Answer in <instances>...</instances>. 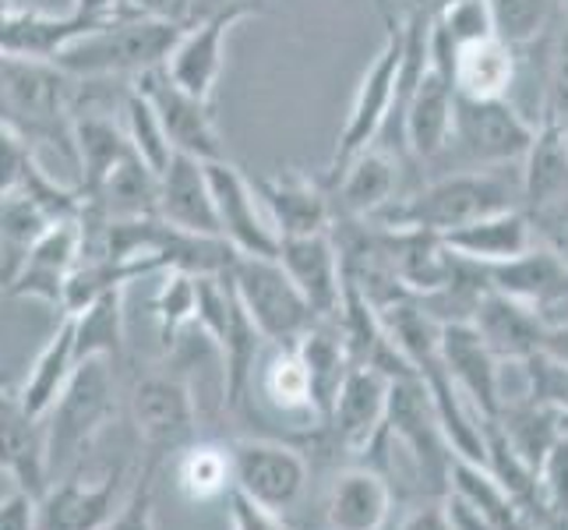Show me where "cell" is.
Masks as SVG:
<instances>
[{
  "mask_svg": "<svg viewBox=\"0 0 568 530\" xmlns=\"http://www.w3.org/2000/svg\"><path fill=\"white\" fill-rule=\"evenodd\" d=\"M128 8L134 14H145V18H160V22L170 26H187V14H191V0H128Z\"/></svg>",
  "mask_w": 568,
  "mask_h": 530,
  "instance_id": "cell-48",
  "label": "cell"
},
{
  "mask_svg": "<svg viewBox=\"0 0 568 530\" xmlns=\"http://www.w3.org/2000/svg\"><path fill=\"white\" fill-rule=\"evenodd\" d=\"M0 530H36V499L18 488L0 499Z\"/></svg>",
  "mask_w": 568,
  "mask_h": 530,
  "instance_id": "cell-47",
  "label": "cell"
},
{
  "mask_svg": "<svg viewBox=\"0 0 568 530\" xmlns=\"http://www.w3.org/2000/svg\"><path fill=\"white\" fill-rule=\"evenodd\" d=\"M399 530H453V523H448L442 502H424L417 509H409Z\"/></svg>",
  "mask_w": 568,
  "mask_h": 530,
  "instance_id": "cell-50",
  "label": "cell"
},
{
  "mask_svg": "<svg viewBox=\"0 0 568 530\" xmlns=\"http://www.w3.org/2000/svg\"><path fill=\"white\" fill-rule=\"evenodd\" d=\"M558 11H561V14L568 18V0H558Z\"/></svg>",
  "mask_w": 568,
  "mask_h": 530,
  "instance_id": "cell-53",
  "label": "cell"
},
{
  "mask_svg": "<svg viewBox=\"0 0 568 530\" xmlns=\"http://www.w3.org/2000/svg\"><path fill=\"white\" fill-rule=\"evenodd\" d=\"M131 86L139 89L149 107L160 117V124L166 131V139L173 146V152L194 156V160L212 163V160H226V149L220 131H215V121L209 113L205 100H194L191 92H184L181 86L170 82V74L160 68H149L139 78H131Z\"/></svg>",
  "mask_w": 568,
  "mask_h": 530,
  "instance_id": "cell-11",
  "label": "cell"
},
{
  "mask_svg": "<svg viewBox=\"0 0 568 530\" xmlns=\"http://www.w3.org/2000/svg\"><path fill=\"white\" fill-rule=\"evenodd\" d=\"M226 449L233 463V492L283 517L301 502L307 488V460L301 449L272 439H237Z\"/></svg>",
  "mask_w": 568,
  "mask_h": 530,
  "instance_id": "cell-9",
  "label": "cell"
},
{
  "mask_svg": "<svg viewBox=\"0 0 568 530\" xmlns=\"http://www.w3.org/2000/svg\"><path fill=\"white\" fill-rule=\"evenodd\" d=\"M95 26L78 18L74 11L57 18L29 4H18V0H0V53L53 61L68 43H74L78 36H85Z\"/></svg>",
  "mask_w": 568,
  "mask_h": 530,
  "instance_id": "cell-26",
  "label": "cell"
},
{
  "mask_svg": "<svg viewBox=\"0 0 568 530\" xmlns=\"http://www.w3.org/2000/svg\"><path fill=\"white\" fill-rule=\"evenodd\" d=\"M480 272L487 287H495L505 298L530 308L544 322V329L568 322V269L537 241L523 254H516V259L487 266Z\"/></svg>",
  "mask_w": 568,
  "mask_h": 530,
  "instance_id": "cell-13",
  "label": "cell"
},
{
  "mask_svg": "<svg viewBox=\"0 0 568 530\" xmlns=\"http://www.w3.org/2000/svg\"><path fill=\"white\" fill-rule=\"evenodd\" d=\"M124 467L110 470L100 481L64 478L36 499V530H103L121 506Z\"/></svg>",
  "mask_w": 568,
  "mask_h": 530,
  "instance_id": "cell-21",
  "label": "cell"
},
{
  "mask_svg": "<svg viewBox=\"0 0 568 530\" xmlns=\"http://www.w3.org/2000/svg\"><path fill=\"white\" fill-rule=\"evenodd\" d=\"M194 326H199L202 337L220 350L223 400L237 410L254 382V364H258V350L265 340H262V332L254 329L226 272L199 277V311H194Z\"/></svg>",
  "mask_w": 568,
  "mask_h": 530,
  "instance_id": "cell-5",
  "label": "cell"
},
{
  "mask_svg": "<svg viewBox=\"0 0 568 530\" xmlns=\"http://www.w3.org/2000/svg\"><path fill=\"white\" fill-rule=\"evenodd\" d=\"M226 517H230V530H293L283 513L262 509L258 502H251L241 492L226 496Z\"/></svg>",
  "mask_w": 568,
  "mask_h": 530,
  "instance_id": "cell-45",
  "label": "cell"
},
{
  "mask_svg": "<svg viewBox=\"0 0 568 530\" xmlns=\"http://www.w3.org/2000/svg\"><path fill=\"white\" fill-rule=\"evenodd\" d=\"M215 220H220V238L237 254H258V259H276L280 233L272 230L268 216L262 212L258 194L251 188V177L241 173L230 160L205 163Z\"/></svg>",
  "mask_w": 568,
  "mask_h": 530,
  "instance_id": "cell-12",
  "label": "cell"
},
{
  "mask_svg": "<svg viewBox=\"0 0 568 530\" xmlns=\"http://www.w3.org/2000/svg\"><path fill=\"white\" fill-rule=\"evenodd\" d=\"M78 103V78L64 74L50 61L0 53V121L14 128L36 149V142L61 146L68 160L71 121Z\"/></svg>",
  "mask_w": 568,
  "mask_h": 530,
  "instance_id": "cell-2",
  "label": "cell"
},
{
  "mask_svg": "<svg viewBox=\"0 0 568 530\" xmlns=\"http://www.w3.org/2000/svg\"><path fill=\"white\" fill-rule=\"evenodd\" d=\"M519 206V177L508 181L505 170H456L427 181L414 194H396L385 209L364 223L385 230H424L448 233L501 209Z\"/></svg>",
  "mask_w": 568,
  "mask_h": 530,
  "instance_id": "cell-1",
  "label": "cell"
},
{
  "mask_svg": "<svg viewBox=\"0 0 568 530\" xmlns=\"http://www.w3.org/2000/svg\"><path fill=\"white\" fill-rule=\"evenodd\" d=\"M155 199H160V173L134 149L110 170V177L100 188L85 194V202L100 209L106 220H142V216H155Z\"/></svg>",
  "mask_w": 568,
  "mask_h": 530,
  "instance_id": "cell-31",
  "label": "cell"
},
{
  "mask_svg": "<svg viewBox=\"0 0 568 530\" xmlns=\"http://www.w3.org/2000/svg\"><path fill=\"white\" fill-rule=\"evenodd\" d=\"M491 29L513 50L534 47L558 26V0H487Z\"/></svg>",
  "mask_w": 568,
  "mask_h": 530,
  "instance_id": "cell-37",
  "label": "cell"
},
{
  "mask_svg": "<svg viewBox=\"0 0 568 530\" xmlns=\"http://www.w3.org/2000/svg\"><path fill=\"white\" fill-rule=\"evenodd\" d=\"M382 4H385V0H382ZM406 4L409 8H427V0H406Z\"/></svg>",
  "mask_w": 568,
  "mask_h": 530,
  "instance_id": "cell-52",
  "label": "cell"
},
{
  "mask_svg": "<svg viewBox=\"0 0 568 530\" xmlns=\"http://www.w3.org/2000/svg\"><path fill=\"white\" fill-rule=\"evenodd\" d=\"M392 517V488L371 467H346L328 484V530H385Z\"/></svg>",
  "mask_w": 568,
  "mask_h": 530,
  "instance_id": "cell-29",
  "label": "cell"
},
{
  "mask_svg": "<svg viewBox=\"0 0 568 530\" xmlns=\"http://www.w3.org/2000/svg\"><path fill=\"white\" fill-rule=\"evenodd\" d=\"M519 50H513L498 36H480L456 47L448 61H438L453 74L456 96L466 100H508L519 74ZM435 61V57H430Z\"/></svg>",
  "mask_w": 568,
  "mask_h": 530,
  "instance_id": "cell-24",
  "label": "cell"
},
{
  "mask_svg": "<svg viewBox=\"0 0 568 530\" xmlns=\"http://www.w3.org/2000/svg\"><path fill=\"white\" fill-rule=\"evenodd\" d=\"M276 262L290 277V283L301 290L307 308L315 311L318 322H336L343 304V254L336 244V233H297V238H280Z\"/></svg>",
  "mask_w": 568,
  "mask_h": 530,
  "instance_id": "cell-14",
  "label": "cell"
},
{
  "mask_svg": "<svg viewBox=\"0 0 568 530\" xmlns=\"http://www.w3.org/2000/svg\"><path fill=\"white\" fill-rule=\"evenodd\" d=\"M254 389H258L262 400L272 410H280V414L318 418L315 389H311V376H307V368L301 361L297 347H272L268 361L262 364L258 379H254Z\"/></svg>",
  "mask_w": 568,
  "mask_h": 530,
  "instance_id": "cell-34",
  "label": "cell"
},
{
  "mask_svg": "<svg viewBox=\"0 0 568 530\" xmlns=\"http://www.w3.org/2000/svg\"><path fill=\"white\" fill-rule=\"evenodd\" d=\"M237 22H244V14H212L205 22L187 26L178 43H173L170 57L163 61V71L170 74V82L191 92L194 100L209 103L215 82H220V71H223L226 36Z\"/></svg>",
  "mask_w": 568,
  "mask_h": 530,
  "instance_id": "cell-23",
  "label": "cell"
},
{
  "mask_svg": "<svg viewBox=\"0 0 568 530\" xmlns=\"http://www.w3.org/2000/svg\"><path fill=\"white\" fill-rule=\"evenodd\" d=\"M173 478L187 502H215L233 492L230 449L220 442H191L181 449Z\"/></svg>",
  "mask_w": 568,
  "mask_h": 530,
  "instance_id": "cell-36",
  "label": "cell"
},
{
  "mask_svg": "<svg viewBox=\"0 0 568 530\" xmlns=\"http://www.w3.org/2000/svg\"><path fill=\"white\" fill-rule=\"evenodd\" d=\"M124 113H128V128L124 131H128L131 149L139 152L155 173H163L166 163H170V156H173V146L166 139L160 117H155L149 100L134 86L124 89Z\"/></svg>",
  "mask_w": 568,
  "mask_h": 530,
  "instance_id": "cell-39",
  "label": "cell"
},
{
  "mask_svg": "<svg viewBox=\"0 0 568 530\" xmlns=\"http://www.w3.org/2000/svg\"><path fill=\"white\" fill-rule=\"evenodd\" d=\"M537 509L544 527H568V431L537 463Z\"/></svg>",
  "mask_w": 568,
  "mask_h": 530,
  "instance_id": "cell-40",
  "label": "cell"
},
{
  "mask_svg": "<svg viewBox=\"0 0 568 530\" xmlns=\"http://www.w3.org/2000/svg\"><path fill=\"white\" fill-rule=\"evenodd\" d=\"M430 53V50H427ZM456 110V86L438 61H427L399 113V146L417 160H438L448 149Z\"/></svg>",
  "mask_w": 568,
  "mask_h": 530,
  "instance_id": "cell-16",
  "label": "cell"
},
{
  "mask_svg": "<svg viewBox=\"0 0 568 530\" xmlns=\"http://www.w3.org/2000/svg\"><path fill=\"white\" fill-rule=\"evenodd\" d=\"M71 149H74L78 170H82L78 191L92 194L110 177V170L131 152V142H128V131L113 124V117L78 113L71 121Z\"/></svg>",
  "mask_w": 568,
  "mask_h": 530,
  "instance_id": "cell-32",
  "label": "cell"
},
{
  "mask_svg": "<svg viewBox=\"0 0 568 530\" xmlns=\"http://www.w3.org/2000/svg\"><path fill=\"white\" fill-rule=\"evenodd\" d=\"M442 506H445V517H448V523H453V530H498L491 520H487L484 509L474 499L456 492V488H448Z\"/></svg>",
  "mask_w": 568,
  "mask_h": 530,
  "instance_id": "cell-46",
  "label": "cell"
},
{
  "mask_svg": "<svg viewBox=\"0 0 568 530\" xmlns=\"http://www.w3.org/2000/svg\"><path fill=\"white\" fill-rule=\"evenodd\" d=\"M103 530H155V460H145L142 474L131 481V492Z\"/></svg>",
  "mask_w": 568,
  "mask_h": 530,
  "instance_id": "cell-43",
  "label": "cell"
},
{
  "mask_svg": "<svg viewBox=\"0 0 568 530\" xmlns=\"http://www.w3.org/2000/svg\"><path fill=\"white\" fill-rule=\"evenodd\" d=\"M385 22H388L385 43L375 53L371 68L364 71L354 103H349L346 124L339 131L336 152H332L328 173L322 177L325 188L336 181V177L343 173V167L354 160V156H361L371 146H378L382 131H385L388 117H392V107H396V82H399V64H403V22L388 8H385Z\"/></svg>",
  "mask_w": 568,
  "mask_h": 530,
  "instance_id": "cell-6",
  "label": "cell"
},
{
  "mask_svg": "<svg viewBox=\"0 0 568 530\" xmlns=\"http://www.w3.org/2000/svg\"><path fill=\"white\" fill-rule=\"evenodd\" d=\"M78 364V353H74V319L64 316L57 322L53 337L47 340V347L39 350V358L29 371V379L18 389V403H22L29 414L36 418H47V410L57 403V397L64 392L71 371Z\"/></svg>",
  "mask_w": 568,
  "mask_h": 530,
  "instance_id": "cell-33",
  "label": "cell"
},
{
  "mask_svg": "<svg viewBox=\"0 0 568 530\" xmlns=\"http://www.w3.org/2000/svg\"><path fill=\"white\" fill-rule=\"evenodd\" d=\"M442 244L456 254V259L469 262V266H498L523 254L534 244V227L526 220V212L516 209H501L491 216H480V220L456 227L448 233H438Z\"/></svg>",
  "mask_w": 568,
  "mask_h": 530,
  "instance_id": "cell-28",
  "label": "cell"
},
{
  "mask_svg": "<svg viewBox=\"0 0 568 530\" xmlns=\"http://www.w3.org/2000/svg\"><path fill=\"white\" fill-rule=\"evenodd\" d=\"M71 11L78 18H85V22H92V26H106V22H113V18L134 14L128 8V0H74Z\"/></svg>",
  "mask_w": 568,
  "mask_h": 530,
  "instance_id": "cell-49",
  "label": "cell"
},
{
  "mask_svg": "<svg viewBox=\"0 0 568 530\" xmlns=\"http://www.w3.org/2000/svg\"><path fill=\"white\" fill-rule=\"evenodd\" d=\"M540 353L547 358H555L561 364H568V322H558V326H547L544 337H540Z\"/></svg>",
  "mask_w": 568,
  "mask_h": 530,
  "instance_id": "cell-51",
  "label": "cell"
},
{
  "mask_svg": "<svg viewBox=\"0 0 568 530\" xmlns=\"http://www.w3.org/2000/svg\"><path fill=\"white\" fill-rule=\"evenodd\" d=\"M155 216H160L163 223L184 230V233L220 238V220H215V202H212L209 173H205L202 160H194V156H184V152L170 156L166 170L160 173Z\"/></svg>",
  "mask_w": 568,
  "mask_h": 530,
  "instance_id": "cell-22",
  "label": "cell"
},
{
  "mask_svg": "<svg viewBox=\"0 0 568 530\" xmlns=\"http://www.w3.org/2000/svg\"><path fill=\"white\" fill-rule=\"evenodd\" d=\"M124 290L116 287L100 293L92 304L74 311V353L82 358H110L113 364L124 358Z\"/></svg>",
  "mask_w": 568,
  "mask_h": 530,
  "instance_id": "cell-35",
  "label": "cell"
},
{
  "mask_svg": "<svg viewBox=\"0 0 568 530\" xmlns=\"http://www.w3.org/2000/svg\"><path fill=\"white\" fill-rule=\"evenodd\" d=\"M116 414V379L110 358H82L74 364L64 392L47 410V457L53 470H68L95 442Z\"/></svg>",
  "mask_w": 568,
  "mask_h": 530,
  "instance_id": "cell-4",
  "label": "cell"
},
{
  "mask_svg": "<svg viewBox=\"0 0 568 530\" xmlns=\"http://www.w3.org/2000/svg\"><path fill=\"white\" fill-rule=\"evenodd\" d=\"M0 474H8L18 492L39 499L50 488V457L43 418L18 403V392L0 389Z\"/></svg>",
  "mask_w": 568,
  "mask_h": 530,
  "instance_id": "cell-20",
  "label": "cell"
},
{
  "mask_svg": "<svg viewBox=\"0 0 568 530\" xmlns=\"http://www.w3.org/2000/svg\"><path fill=\"white\" fill-rule=\"evenodd\" d=\"M526 220H530V227H534V241L551 251L555 259L568 269V199L530 209L526 212Z\"/></svg>",
  "mask_w": 568,
  "mask_h": 530,
  "instance_id": "cell-44",
  "label": "cell"
},
{
  "mask_svg": "<svg viewBox=\"0 0 568 530\" xmlns=\"http://www.w3.org/2000/svg\"><path fill=\"white\" fill-rule=\"evenodd\" d=\"M251 188L258 194L268 223L280 238L332 230L336 209H332V194L325 181H315V177H307L301 170H280V173L251 177Z\"/></svg>",
  "mask_w": 568,
  "mask_h": 530,
  "instance_id": "cell-17",
  "label": "cell"
},
{
  "mask_svg": "<svg viewBox=\"0 0 568 530\" xmlns=\"http://www.w3.org/2000/svg\"><path fill=\"white\" fill-rule=\"evenodd\" d=\"M438 361L463 400L477 410L484 421H495L501 410V361L477 337L469 322H442Z\"/></svg>",
  "mask_w": 568,
  "mask_h": 530,
  "instance_id": "cell-15",
  "label": "cell"
},
{
  "mask_svg": "<svg viewBox=\"0 0 568 530\" xmlns=\"http://www.w3.org/2000/svg\"><path fill=\"white\" fill-rule=\"evenodd\" d=\"M78 262H82V227H78V220L50 223L26 248L4 293H11V298H39L64 308V287Z\"/></svg>",
  "mask_w": 568,
  "mask_h": 530,
  "instance_id": "cell-19",
  "label": "cell"
},
{
  "mask_svg": "<svg viewBox=\"0 0 568 530\" xmlns=\"http://www.w3.org/2000/svg\"><path fill=\"white\" fill-rule=\"evenodd\" d=\"M194 311H199V277L184 269H166L163 287L155 293V326L166 350L178 347L181 332L194 326Z\"/></svg>",
  "mask_w": 568,
  "mask_h": 530,
  "instance_id": "cell-38",
  "label": "cell"
},
{
  "mask_svg": "<svg viewBox=\"0 0 568 530\" xmlns=\"http://www.w3.org/2000/svg\"><path fill=\"white\" fill-rule=\"evenodd\" d=\"M534 131L537 128L526 121L516 103L456 96L448 149L463 156L466 170H508L523 163L526 149L534 142Z\"/></svg>",
  "mask_w": 568,
  "mask_h": 530,
  "instance_id": "cell-8",
  "label": "cell"
},
{
  "mask_svg": "<svg viewBox=\"0 0 568 530\" xmlns=\"http://www.w3.org/2000/svg\"><path fill=\"white\" fill-rule=\"evenodd\" d=\"M544 121H555L568 131V18L561 14L547 47L544 78Z\"/></svg>",
  "mask_w": 568,
  "mask_h": 530,
  "instance_id": "cell-42",
  "label": "cell"
},
{
  "mask_svg": "<svg viewBox=\"0 0 568 530\" xmlns=\"http://www.w3.org/2000/svg\"><path fill=\"white\" fill-rule=\"evenodd\" d=\"M466 322L477 329V337L501 364H523L540 350L544 322L526 304L505 298L495 287H487L480 293Z\"/></svg>",
  "mask_w": 568,
  "mask_h": 530,
  "instance_id": "cell-25",
  "label": "cell"
},
{
  "mask_svg": "<svg viewBox=\"0 0 568 530\" xmlns=\"http://www.w3.org/2000/svg\"><path fill=\"white\" fill-rule=\"evenodd\" d=\"M226 277L237 290L244 311L254 329L272 347H293L304 332L315 326V311L307 308L301 290L290 283L276 259H258V254H233Z\"/></svg>",
  "mask_w": 568,
  "mask_h": 530,
  "instance_id": "cell-7",
  "label": "cell"
},
{
  "mask_svg": "<svg viewBox=\"0 0 568 530\" xmlns=\"http://www.w3.org/2000/svg\"><path fill=\"white\" fill-rule=\"evenodd\" d=\"M526 389L523 397H530L534 403L555 410L558 418H568V364L547 358V353H534L519 364Z\"/></svg>",
  "mask_w": 568,
  "mask_h": 530,
  "instance_id": "cell-41",
  "label": "cell"
},
{
  "mask_svg": "<svg viewBox=\"0 0 568 530\" xmlns=\"http://www.w3.org/2000/svg\"><path fill=\"white\" fill-rule=\"evenodd\" d=\"M328 194L336 199L346 220H367L399 194V156L382 146L364 149L328 184Z\"/></svg>",
  "mask_w": 568,
  "mask_h": 530,
  "instance_id": "cell-27",
  "label": "cell"
},
{
  "mask_svg": "<svg viewBox=\"0 0 568 530\" xmlns=\"http://www.w3.org/2000/svg\"><path fill=\"white\" fill-rule=\"evenodd\" d=\"M181 26L160 22L145 14H124L92 32L78 36L50 64H57L71 78L85 82H106V78H139L149 68H160L173 43L181 39Z\"/></svg>",
  "mask_w": 568,
  "mask_h": 530,
  "instance_id": "cell-3",
  "label": "cell"
},
{
  "mask_svg": "<svg viewBox=\"0 0 568 530\" xmlns=\"http://www.w3.org/2000/svg\"><path fill=\"white\" fill-rule=\"evenodd\" d=\"M131 421L149 449V460L160 463L166 453H181L199 424L191 386L173 371H149L131 386Z\"/></svg>",
  "mask_w": 568,
  "mask_h": 530,
  "instance_id": "cell-10",
  "label": "cell"
},
{
  "mask_svg": "<svg viewBox=\"0 0 568 530\" xmlns=\"http://www.w3.org/2000/svg\"><path fill=\"white\" fill-rule=\"evenodd\" d=\"M392 397V376L371 364H349L346 376L332 397L325 424L336 431L346 449H367L385 436Z\"/></svg>",
  "mask_w": 568,
  "mask_h": 530,
  "instance_id": "cell-18",
  "label": "cell"
},
{
  "mask_svg": "<svg viewBox=\"0 0 568 530\" xmlns=\"http://www.w3.org/2000/svg\"><path fill=\"white\" fill-rule=\"evenodd\" d=\"M519 167L523 212L568 199V131L555 121H540Z\"/></svg>",
  "mask_w": 568,
  "mask_h": 530,
  "instance_id": "cell-30",
  "label": "cell"
}]
</instances>
